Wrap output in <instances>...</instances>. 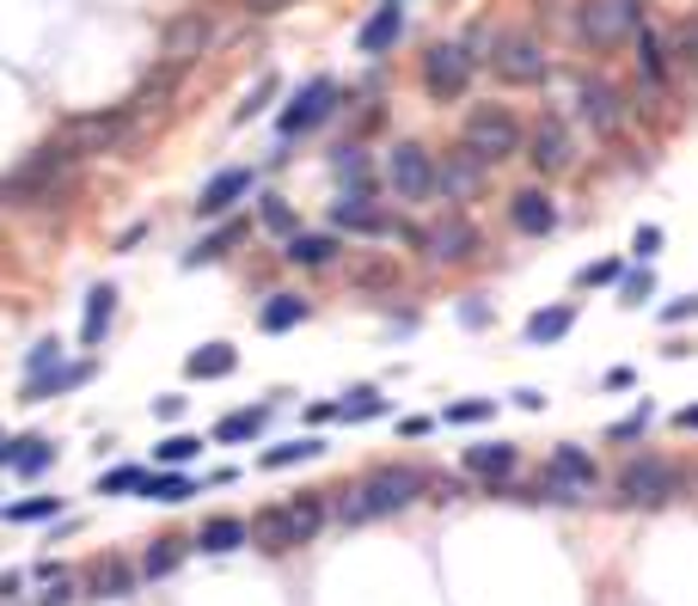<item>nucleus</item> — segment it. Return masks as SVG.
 Returning a JSON list of instances; mask_svg holds the SVG:
<instances>
[{"label": "nucleus", "instance_id": "nucleus-1", "mask_svg": "<svg viewBox=\"0 0 698 606\" xmlns=\"http://www.w3.org/2000/svg\"><path fill=\"white\" fill-rule=\"evenodd\" d=\"M68 190H74V154L56 135L32 147L13 171H0V209H49Z\"/></svg>", "mask_w": 698, "mask_h": 606}, {"label": "nucleus", "instance_id": "nucleus-2", "mask_svg": "<svg viewBox=\"0 0 698 606\" xmlns=\"http://www.w3.org/2000/svg\"><path fill=\"white\" fill-rule=\"evenodd\" d=\"M417 497H423V478H417L411 466H380V472H368L362 484H338V502H331V514H338V521H350V527H362V521H387V514H404Z\"/></svg>", "mask_w": 698, "mask_h": 606}, {"label": "nucleus", "instance_id": "nucleus-3", "mask_svg": "<svg viewBox=\"0 0 698 606\" xmlns=\"http://www.w3.org/2000/svg\"><path fill=\"white\" fill-rule=\"evenodd\" d=\"M326 527H331V497L300 490V497L270 502V509L251 521V545H264V551H300V545H312Z\"/></svg>", "mask_w": 698, "mask_h": 606}, {"label": "nucleus", "instance_id": "nucleus-4", "mask_svg": "<svg viewBox=\"0 0 698 606\" xmlns=\"http://www.w3.org/2000/svg\"><path fill=\"white\" fill-rule=\"evenodd\" d=\"M135 123H141V105H135V98H117V105H98V110L68 117V123L56 129V141H62L74 159H86V154H110V147H123V141L135 135Z\"/></svg>", "mask_w": 698, "mask_h": 606}, {"label": "nucleus", "instance_id": "nucleus-5", "mask_svg": "<svg viewBox=\"0 0 698 606\" xmlns=\"http://www.w3.org/2000/svg\"><path fill=\"white\" fill-rule=\"evenodd\" d=\"M460 147L484 166H502L528 147V123L514 117L509 105H472L465 110V129H460Z\"/></svg>", "mask_w": 698, "mask_h": 606}, {"label": "nucleus", "instance_id": "nucleus-6", "mask_svg": "<svg viewBox=\"0 0 698 606\" xmlns=\"http://www.w3.org/2000/svg\"><path fill=\"white\" fill-rule=\"evenodd\" d=\"M637 25H643V0H582L576 7V44L589 56H613L637 37Z\"/></svg>", "mask_w": 698, "mask_h": 606}, {"label": "nucleus", "instance_id": "nucleus-7", "mask_svg": "<svg viewBox=\"0 0 698 606\" xmlns=\"http://www.w3.org/2000/svg\"><path fill=\"white\" fill-rule=\"evenodd\" d=\"M472 74H478V56L465 44H453V37H441V44H429L417 56V80H423V93H429V105L472 98Z\"/></svg>", "mask_w": 698, "mask_h": 606}, {"label": "nucleus", "instance_id": "nucleus-8", "mask_svg": "<svg viewBox=\"0 0 698 606\" xmlns=\"http://www.w3.org/2000/svg\"><path fill=\"white\" fill-rule=\"evenodd\" d=\"M387 190L399 202H435V147L404 135L387 147Z\"/></svg>", "mask_w": 698, "mask_h": 606}, {"label": "nucleus", "instance_id": "nucleus-9", "mask_svg": "<svg viewBox=\"0 0 698 606\" xmlns=\"http://www.w3.org/2000/svg\"><path fill=\"white\" fill-rule=\"evenodd\" d=\"M521 154H528V166L540 171V178H564V171H576L582 147H576V129L552 110V117H540V123L528 129V147H521Z\"/></svg>", "mask_w": 698, "mask_h": 606}, {"label": "nucleus", "instance_id": "nucleus-10", "mask_svg": "<svg viewBox=\"0 0 698 606\" xmlns=\"http://www.w3.org/2000/svg\"><path fill=\"white\" fill-rule=\"evenodd\" d=\"M490 74L502 80V86H540L545 74H552V56H545L540 37L528 32H502L497 49H490Z\"/></svg>", "mask_w": 698, "mask_h": 606}, {"label": "nucleus", "instance_id": "nucleus-11", "mask_svg": "<svg viewBox=\"0 0 698 606\" xmlns=\"http://www.w3.org/2000/svg\"><path fill=\"white\" fill-rule=\"evenodd\" d=\"M215 49V19L209 13H171L166 25H159V62L166 68H197L202 56Z\"/></svg>", "mask_w": 698, "mask_h": 606}, {"label": "nucleus", "instance_id": "nucleus-12", "mask_svg": "<svg viewBox=\"0 0 698 606\" xmlns=\"http://www.w3.org/2000/svg\"><path fill=\"white\" fill-rule=\"evenodd\" d=\"M613 490H619L625 509H662V502L681 490V472L667 466V460H650V453H643V460H631V466L619 472Z\"/></svg>", "mask_w": 698, "mask_h": 606}, {"label": "nucleus", "instance_id": "nucleus-13", "mask_svg": "<svg viewBox=\"0 0 698 606\" xmlns=\"http://www.w3.org/2000/svg\"><path fill=\"white\" fill-rule=\"evenodd\" d=\"M338 110V80H307V86H295V98L276 110V135L282 141H295L307 135V129H319Z\"/></svg>", "mask_w": 698, "mask_h": 606}, {"label": "nucleus", "instance_id": "nucleus-14", "mask_svg": "<svg viewBox=\"0 0 698 606\" xmlns=\"http://www.w3.org/2000/svg\"><path fill=\"white\" fill-rule=\"evenodd\" d=\"M484 251V234H478V221H465V215H448V221H435V227H423V258L429 264H465V258H478Z\"/></svg>", "mask_w": 698, "mask_h": 606}, {"label": "nucleus", "instance_id": "nucleus-15", "mask_svg": "<svg viewBox=\"0 0 698 606\" xmlns=\"http://www.w3.org/2000/svg\"><path fill=\"white\" fill-rule=\"evenodd\" d=\"M484 178H490V166L472 159L465 147H453L448 159H435V202H478Z\"/></svg>", "mask_w": 698, "mask_h": 606}, {"label": "nucleus", "instance_id": "nucleus-16", "mask_svg": "<svg viewBox=\"0 0 698 606\" xmlns=\"http://www.w3.org/2000/svg\"><path fill=\"white\" fill-rule=\"evenodd\" d=\"M331 234L392 239V234H399V221L380 209V197H338V202H331Z\"/></svg>", "mask_w": 698, "mask_h": 606}, {"label": "nucleus", "instance_id": "nucleus-17", "mask_svg": "<svg viewBox=\"0 0 698 606\" xmlns=\"http://www.w3.org/2000/svg\"><path fill=\"white\" fill-rule=\"evenodd\" d=\"M251 185H258V171H251V166H221L215 178L202 185V197H197V215H202V221H227L233 209H239V197H246Z\"/></svg>", "mask_w": 698, "mask_h": 606}, {"label": "nucleus", "instance_id": "nucleus-18", "mask_svg": "<svg viewBox=\"0 0 698 606\" xmlns=\"http://www.w3.org/2000/svg\"><path fill=\"white\" fill-rule=\"evenodd\" d=\"M509 227H514V234H528V239L558 234V202H552V190H540V185L514 190V197H509Z\"/></svg>", "mask_w": 698, "mask_h": 606}, {"label": "nucleus", "instance_id": "nucleus-19", "mask_svg": "<svg viewBox=\"0 0 698 606\" xmlns=\"http://www.w3.org/2000/svg\"><path fill=\"white\" fill-rule=\"evenodd\" d=\"M631 44H637V74H643V86H650V93H667V86H674V37L637 25Z\"/></svg>", "mask_w": 698, "mask_h": 606}, {"label": "nucleus", "instance_id": "nucleus-20", "mask_svg": "<svg viewBox=\"0 0 698 606\" xmlns=\"http://www.w3.org/2000/svg\"><path fill=\"white\" fill-rule=\"evenodd\" d=\"M135 582H141V570H135V563H123L117 551L93 558V563H86V575H80V589L93 594V601H117V594H135Z\"/></svg>", "mask_w": 698, "mask_h": 606}, {"label": "nucleus", "instance_id": "nucleus-21", "mask_svg": "<svg viewBox=\"0 0 698 606\" xmlns=\"http://www.w3.org/2000/svg\"><path fill=\"white\" fill-rule=\"evenodd\" d=\"M399 37H404V7H399V0H380V7L362 19L356 49H362V56H387V49H399Z\"/></svg>", "mask_w": 698, "mask_h": 606}, {"label": "nucleus", "instance_id": "nucleus-22", "mask_svg": "<svg viewBox=\"0 0 698 606\" xmlns=\"http://www.w3.org/2000/svg\"><path fill=\"white\" fill-rule=\"evenodd\" d=\"M282 258L295 270H331L343 258V239L331 234V227H319V234H295V239H282Z\"/></svg>", "mask_w": 698, "mask_h": 606}, {"label": "nucleus", "instance_id": "nucleus-23", "mask_svg": "<svg viewBox=\"0 0 698 606\" xmlns=\"http://www.w3.org/2000/svg\"><path fill=\"white\" fill-rule=\"evenodd\" d=\"M582 117L594 123V135H619V129H625L619 86H606V80H582Z\"/></svg>", "mask_w": 698, "mask_h": 606}, {"label": "nucleus", "instance_id": "nucleus-24", "mask_svg": "<svg viewBox=\"0 0 698 606\" xmlns=\"http://www.w3.org/2000/svg\"><path fill=\"white\" fill-rule=\"evenodd\" d=\"M86 380H93V361H56V368H44V373H25V392H19V399L44 404L68 387H86Z\"/></svg>", "mask_w": 698, "mask_h": 606}, {"label": "nucleus", "instance_id": "nucleus-25", "mask_svg": "<svg viewBox=\"0 0 698 606\" xmlns=\"http://www.w3.org/2000/svg\"><path fill=\"white\" fill-rule=\"evenodd\" d=\"M514 460H521V448H514V441H472V448L460 453V466L472 472V478H490V484L509 478Z\"/></svg>", "mask_w": 698, "mask_h": 606}, {"label": "nucleus", "instance_id": "nucleus-26", "mask_svg": "<svg viewBox=\"0 0 698 606\" xmlns=\"http://www.w3.org/2000/svg\"><path fill=\"white\" fill-rule=\"evenodd\" d=\"M576 331V300H552V307L528 312V325H521V337L533 343V349H545V343H564Z\"/></svg>", "mask_w": 698, "mask_h": 606}, {"label": "nucleus", "instance_id": "nucleus-27", "mask_svg": "<svg viewBox=\"0 0 698 606\" xmlns=\"http://www.w3.org/2000/svg\"><path fill=\"white\" fill-rule=\"evenodd\" d=\"M312 319V300L307 295H288V288H270V300L258 307V331H295V325H307Z\"/></svg>", "mask_w": 698, "mask_h": 606}, {"label": "nucleus", "instance_id": "nucleus-28", "mask_svg": "<svg viewBox=\"0 0 698 606\" xmlns=\"http://www.w3.org/2000/svg\"><path fill=\"white\" fill-rule=\"evenodd\" d=\"M239 368V349L233 343H197L185 356V380H227Z\"/></svg>", "mask_w": 698, "mask_h": 606}, {"label": "nucleus", "instance_id": "nucleus-29", "mask_svg": "<svg viewBox=\"0 0 698 606\" xmlns=\"http://www.w3.org/2000/svg\"><path fill=\"white\" fill-rule=\"evenodd\" d=\"M331 171H338V197H374V166H368V154L362 147H338L331 154Z\"/></svg>", "mask_w": 698, "mask_h": 606}, {"label": "nucleus", "instance_id": "nucleus-30", "mask_svg": "<svg viewBox=\"0 0 698 606\" xmlns=\"http://www.w3.org/2000/svg\"><path fill=\"white\" fill-rule=\"evenodd\" d=\"M239 239H246V221H233V215H227V221H221V227H215V234H202L197 246L185 251V264H190V270L215 264V258H227V251L239 246Z\"/></svg>", "mask_w": 698, "mask_h": 606}, {"label": "nucleus", "instance_id": "nucleus-31", "mask_svg": "<svg viewBox=\"0 0 698 606\" xmlns=\"http://www.w3.org/2000/svg\"><path fill=\"white\" fill-rule=\"evenodd\" d=\"M178 86H185V68H147V74H141V86L129 98H135L141 110H159V105H171V98H178Z\"/></svg>", "mask_w": 698, "mask_h": 606}, {"label": "nucleus", "instance_id": "nucleus-32", "mask_svg": "<svg viewBox=\"0 0 698 606\" xmlns=\"http://www.w3.org/2000/svg\"><path fill=\"white\" fill-rule=\"evenodd\" d=\"M110 312H117V288H110V282H98L93 295H86V319H80V343H86V349H98V343H105Z\"/></svg>", "mask_w": 698, "mask_h": 606}, {"label": "nucleus", "instance_id": "nucleus-33", "mask_svg": "<svg viewBox=\"0 0 698 606\" xmlns=\"http://www.w3.org/2000/svg\"><path fill=\"white\" fill-rule=\"evenodd\" d=\"M552 472H558L570 490H594V484H601V466H594L582 448H570V441H558V453H552Z\"/></svg>", "mask_w": 698, "mask_h": 606}, {"label": "nucleus", "instance_id": "nucleus-34", "mask_svg": "<svg viewBox=\"0 0 698 606\" xmlns=\"http://www.w3.org/2000/svg\"><path fill=\"white\" fill-rule=\"evenodd\" d=\"M190 545H197V551H221V558H227V551L251 545V527H246V521H233V514H215V521H209V527H202Z\"/></svg>", "mask_w": 698, "mask_h": 606}, {"label": "nucleus", "instance_id": "nucleus-35", "mask_svg": "<svg viewBox=\"0 0 698 606\" xmlns=\"http://www.w3.org/2000/svg\"><path fill=\"white\" fill-rule=\"evenodd\" d=\"M326 453V441L319 436H300V441H276V448L258 453V466L264 472H288V466H307V460H319Z\"/></svg>", "mask_w": 698, "mask_h": 606}, {"label": "nucleus", "instance_id": "nucleus-36", "mask_svg": "<svg viewBox=\"0 0 698 606\" xmlns=\"http://www.w3.org/2000/svg\"><path fill=\"white\" fill-rule=\"evenodd\" d=\"M197 490H202V484L190 478V472H178V466H171V472H147V484H141V497H147V502H190Z\"/></svg>", "mask_w": 698, "mask_h": 606}, {"label": "nucleus", "instance_id": "nucleus-37", "mask_svg": "<svg viewBox=\"0 0 698 606\" xmlns=\"http://www.w3.org/2000/svg\"><path fill=\"white\" fill-rule=\"evenodd\" d=\"M258 227H264L270 239H295L300 234V215L276 197V190H264V197H258Z\"/></svg>", "mask_w": 698, "mask_h": 606}, {"label": "nucleus", "instance_id": "nucleus-38", "mask_svg": "<svg viewBox=\"0 0 698 606\" xmlns=\"http://www.w3.org/2000/svg\"><path fill=\"white\" fill-rule=\"evenodd\" d=\"M264 423H270V404H246V411L215 423V441H251V436H264Z\"/></svg>", "mask_w": 698, "mask_h": 606}, {"label": "nucleus", "instance_id": "nucleus-39", "mask_svg": "<svg viewBox=\"0 0 698 606\" xmlns=\"http://www.w3.org/2000/svg\"><path fill=\"white\" fill-rule=\"evenodd\" d=\"M185 551H190V545H178V539H154L147 551H141V563H135L141 582H159V575H171L178 563H185Z\"/></svg>", "mask_w": 698, "mask_h": 606}, {"label": "nucleus", "instance_id": "nucleus-40", "mask_svg": "<svg viewBox=\"0 0 698 606\" xmlns=\"http://www.w3.org/2000/svg\"><path fill=\"white\" fill-rule=\"evenodd\" d=\"M338 404H343V417H350V423H356V417H387V411H392V399L380 387H350Z\"/></svg>", "mask_w": 698, "mask_h": 606}, {"label": "nucleus", "instance_id": "nucleus-41", "mask_svg": "<svg viewBox=\"0 0 698 606\" xmlns=\"http://www.w3.org/2000/svg\"><path fill=\"white\" fill-rule=\"evenodd\" d=\"M282 98V80L270 74V80H258V86H251L246 98H239V110H233V123H258V117H264L270 105H276Z\"/></svg>", "mask_w": 698, "mask_h": 606}, {"label": "nucleus", "instance_id": "nucleus-42", "mask_svg": "<svg viewBox=\"0 0 698 606\" xmlns=\"http://www.w3.org/2000/svg\"><path fill=\"white\" fill-rule=\"evenodd\" d=\"M13 466H19V478H37V472L56 466V448H49L44 436H25V441H19V453H13Z\"/></svg>", "mask_w": 698, "mask_h": 606}, {"label": "nucleus", "instance_id": "nucleus-43", "mask_svg": "<svg viewBox=\"0 0 698 606\" xmlns=\"http://www.w3.org/2000/svg\"><path fill=\"white\" fill-rule=\"evenodd\" d=\"M7 521H19V527H37V521H56L62 514V497H25V502H7Z\"/></svg>", "mask_w": 698, "mask_h": 606}, {"label": "nucleus", "instance_id": "nucleus-44", "mask_svg": "<svg viewBox=\"0 0 698 606\" xmlns=\"http://www.w3.org/2000/svg\"><path fill=\"white\" fill-rule=\"evenodd\" d=\"M141 484H147V466H110L98 478V497H141Z\"/></svg>", "mask_w": 698, "mask_h": 606}, {"label": "nucleus", "instance_id": "nucleus-45", "mask_svg": "<svg viewBox=\"0 0 698 606\" xmlns=\"http://www.w3.org/2000/svg\"><path fill=\"white\" fill-rule=\"evenodd\" d=\"M350 282H356V288H399V264H387V258H362V264L350 270Z\"/></svg>", "mask_w": 698, "mask_h": 606}, {"label": "nucleus", "instance_id": "nucleus-46", "mask_svg": "<svg viewBox=\"0 0 698 606\" xmlns=\"http://www.w3.org/2000/svg\"><path fill=\"white\" fill-rule=\"evenodd\" d=\"M625 276V258H594V264L576 270V288L589 295V288H606V282H619Z\"/></svg>", "mask_w": 698, "mask_h": 606}, {"label": "nucleus", "instance_id": "nucleus-47", "mask_svg": "<svg viewBox=\"0 0 698 606\" xmlns=\"http://www.w3.org/2000/svg\"><path fill=\"white\" fill-rule=\"evenodd\" d=\"M197 453H202V436H166L154 448V460H159V466H190Z\"/></svg>", "mask_w": 698, "mask_h": 606}, {"label": "nucleus", "instance_id": "nucleus-48", "mask_svg": "<svg viewBox=\"0 0 698 606\" xmlns=\"http://www.w3.org/2000/svg\"><path fill=\"white\" fill-rule=\"evenodd\" d=\"M441 417L460 423V429H465V423H490V417H497V399H453Z\"/></svg>", "mask_w": 698, "mask_h": 606}, {"label": "nucleus", "instance_id": "nucleus-49", "mask_svg": "<svg viewBox=\"0 0 698 606\" xmlns=\"http://www.w3.org/2000/svg\"><path fill=\"white\" fill-rule=\"evenodd\" d=\"M662 246H667V234H662V227H650V221H643V227H637V239H631L637 264H650V258H662Z\"/></svg>", "mask_w": 698, "mask_h": 606}, {"label": "nucleus", "instance_id": "nucleus-50", "mask_svg": "<svg viewBox=\"0 0 698 606\" xmlns=\"http://www.w3.org/2000/svg\"><path fill=\"white\" fill-rule=\"evenodd\" d=\"M56 361H62V337H44L32 356H25V373H44V368H56Z\"/></svg>", "mask_w": 698, "mask_h": 606}, {"label": "nucleus", "instance_id": "nucleus-51", "mask_svg": "<svg viewBox=\"0 0 698 606\" xmlns=\"http://www.w3.org/2000/svg\"><path fill=\"white\" fill-rule=\"evenodd\" d=\"M643 429H650V404H643V411H631L625 423H613V429H606V441H637Z\"/></svg>", "mask_w": 698, "mask_h": 606}, {"label": "nucleus", "instance_id": "nucleus-52", "mask_svg": "<svg viewBox=\"0 0 698 606\" xmlns=\"http://www.w3.org/2000/svg\"><path fill=\"white\" fill-rule=\"evenodd\" d=\"M619 282H625V295H619L625 307H643V300H650V270H625Z\"/></svg>", "mask_w": 698, "mask_h": 606}, {"label": "nucleus", "instance_id": "nucleus-53", "mask_svg": "<svg viewBox=\"0 0 698 606\" xmlns=\"http://www.w3.org/2000/svg\"><path fill=\"white\" fill-rule=\"evenodd\" d=\"M662 319H667V325H686V319H698V295L667 300V307H662Z\"/></svg>", "mask_w": 698, "mask_h": 606}, {"label": "nucleus", "instance_id": "nucleus-54", "mask_svg": "<svg viewBox=\"0 0 698 606\" xmlns=\"http://www.w3.org/2000/svg\"><path fill=\"white\" fill-rule=\"evenodd\" d=\"M251 19H270V13H288V7H300V0H239Z\"/></svg>", "mask_w": 698, "mask_h": 606}, {"label": "nucleus", "instance_id": "nucleus-55", "mask_svg": "<svg viewBox=\"0 0 698 606\" xmlns=\"http://www.w3.org/2000/svg\"><path fill=\"white\" fill-rule=\"evenodd\" d=\"M399 436H404V441H423V436H435V417H399Z\"/></svg>", "mask_w": 698, "mask_h": 606}, {"label": "nucleus", "instance_id": "nucleus-56", "mask_svg": "<svg viewBox=\"0 0 698 606\" xmlns=\"http://www.w3.org/2000/svg\"><path fill=\"white\" fill-rule=\"evenodd\" d=\"M606 392H625V387H637V368H606V380H601Z\"/></svg>", "mask_w": 698, "mask_h": 606}, {"label": "nucleus", "instance_id": "nucleus-57", "mask_svg": "<svg viewBox=\"0 0 698 606\" xmlns=\"http://www.w3.org/2000/svg\"><path fill=\"white\" fill-rule=\"evenodd\" d=\"M141 239H147V221H135V227H123V234H117V246H110V251H135Z\"/></svg>", "mask_w": 698, "mask_h": 606}, {"label": "nucleus", "instance_id": "nucleus-58", "mask_svg": "<svg viewBox=\"0 0 698 606\" xmlns=\"http://www.w3.org/2000/svg\"><path fill=\"white\" fill-rule=\"evenodd\" d=\"M460 319L465 325H490V307L484 300H460Z\"/></svg>", "mask_w": 698, "mask_h": 606}, {"label": "nucleus", "instance_id": "nucleus-59", "mask_svg": "<svg viewBox=\"0 0 698 606\" xmlns=\"http://www.w3.org/2000/svg\"><path fill=\"white\" fill-rule=\"evenodd\" d=\"M178 411H185V399H178V392H166V399H154V417H178Z\"/></svg>", "mask_w": 698, "mask_h": 606}, {"label": "nucleus", "instance_id": "nucleus-60", "mask_svg": "<svg viewBox=\"0 0 698 606\" xmlns=\"http://www.w3.org/2000/svg\"><path fill=\"white\" fill-rule=\"evenodd\" d=\"M514 404H521V411H545V392H533V387H521V392H514Z\"/></svg>", "mask_w": 698, "mask_h": 606}, {"label": "nucleus", "instance_id": "nucleus-61", "mask_svg": "<svg viewBox=\"0 0 698 606\" xmlns=\"http://www.w3.org/2000/svg\"><path fill=\"white\" fill-rule=\"evenodd\" d=\"M674 429H693V436H698V404H686V411H674Z\"/></svg>", "mask_w": 698, "mask_h": 606}, {"label": "nucleus", "instance_id": "nucleus-62", "mask_svg": "<svg viewBox=\"0 0 698 606\" xmlns=\"http://www.w3.org/2000/svg\"><path fill=\"white\" fill-rule=\"evenodd\" d=\"M0 594H19V570H7V575H0Z\"/></svg>", "mask_w": 698, "mask_h": 606}]
</instances>
